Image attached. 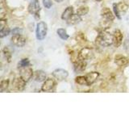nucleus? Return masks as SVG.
<instances>
[{"label": "nucleus", "mask_w": 129, "mask_h": 121, "mask_svg": "<svg viewBox=\"0 0 129 121\" xmlns=\"http://www.w3.org/2000/svg\"><path fill=\"white\" fill-rule=\"evenodd\" d=\"M11 33V29L8 26H6L3 29H0V38H4L5 36H7Z\"/></svg>", "instance_id": "25"}, {"label": "nucleus", "mask_w": 129, "mask_h": 121, "mask_svg": "<svg viewBox=\"0 0 129 121\" xmlns=\"http://www.w3.org/2000/svg\"><path fill=\"white\" fill-rule=\"evenodd\" d=\"M26 81L22 77L15 78L12 82V88L16 91H23L26 86Z\"/></svg>", "instance_id": "4"}, {"label": "nucleus", "mask_w": 129, "mask_h": 121, "mask_svg": "<svg viewBox=\"0 0 129 121\" xmlns=\"http://www.w3.org/2000/svg\"><path fill=\"white\" fill-rule=\"evenodd\" d=\"M86 66H87V63L86 60L77 58V60L74 62V69L75 72L77 73L83 72L86 69Z\"/></svg>", "instance_id": "11"}, {"label": "nucleus", "mask_w": 129, "mask_h": 121, "mask_svg": "<svg viewBox=\"0 0 129 121\" xmlns=\"http://www.w3.org/2000/svg\"><path fill=\"white\" fill-rule=\"evenodd\" d=\"M113 11H114V14L116 16L117 18L119 19H121V16H120V12L118 9V7H117V3H114L113 4Z\"/></svg>", "instance_id": "28"}, {"label": "nucleus", "mask_w": 129, "mask_h": 121, "mask_svg": "<svg viewBox=\"0 0 129 121\" xmlns=\"http://www.w3.org/2000/svg\"><path fill=\"white\" fill-rule=\"evenodd\" d=\"M113 35L106 32V30H103L95 39V42L97 44L103 47H109L113 44Z\"/></svg>", "instance_id": "1"}, {"label": "nucleus", "mask_w": 129, "mask_h": 121, "mask_svg": "<svg viewBox=\"0 0 129 121\" xmlns=\"http://www.w3.org/2000/svg\"><path fill=\"white\" fill-rule=\"evenodd\" d=\"M28 66H30V62L27 58H23L22 60H20L19 62L18 63V68L19 69L23 68V67H26Z\"/></svg>", "instance_id": "26"}, {"label": "nucleus", "mask_w": 129, "mask_h": 121, "mask_svg": "<svg viewBox=\"0 0 129 121\" xmlns=\"http://www.w3.org/2000/svg\"><path fill=\"white\" fill-rule=\"evenodd\" d=\"M101 16H102L103 19L111 20V21H113L115 18V14L107 7H104L102 9V11H101Z\"/></svg>", "instance_id": "13"}, {"label": "nucleus", "mask_w": 129, "mask_h": 121, "mask_svg": "<svg viewBox=\"0 0 129 121\" xmlns=\"http://www.w3.org/2000/svg\"><path fill=\"white\" fill-rule=\"evenodd\" d=\"M11 42L13 44H15L17 47H23L26 44V38L21 34H16L12 35L11 36Z\"/></svg>", "instance_id": "6"}, {"label": "nucleus", "mask_w": 129, "mask_h": 121, "mask_svg": "<svg viewBox=\"0 0 129 121\" xmlns=\"http://www.w3.org/2000/svg\"><path fill=\"white\" fill-rule=\"evenodd\" d=\"M52 76L58 81H63L66 79L69 76V73L67 70H64V69H56L53 72H52Z\"/></svg>", "instance_id": "8"}, {"label": "nucleus", "mask_w": 129, "mask_h": 121, "mask_svg": "<svg viewBox=\"0 0 129 121\" xmlns=\"http://www.w3.org/2000/svg\"><path fill=\"white\" fill-rule=\"evenodd\" d=\"M117 7H118V9H119V11L120 12V14H122V13L124 14L128 9V5L127 3H123V2L117 3Z\"/></svg>", "instance_id": "20"}, {"label": "nucleus", "mask_w": 129, "mask_h": 121, "mask_svg": "<svg viewBox=\"0 0 129 121\" xmlns=\"http://www.w3.org/2000/svg\"><path fill=\"white\" fill-rule=\"evenodd\" d=\"M56 86V81L53 78H47L41 86V90L44 92L51 91Z\"/></svg>", "instance_id": "9"}, {"label": "nucleus", "mask_w": 129, "mask_h": 121, "mask_svg": "<svg viewBox=\"0 0 129 121\" xmlns=\"http://www.w3.org/2000/svg\"><path fill=\"white\" fill-rule=\"evenodd\" d=\"M95 1H97V2H100V1H102V0H95Z\"/></svg>", "instance_id": "33"}, {"label": "nucleus", "mask_w": 129, "mask_h": 121, "mask_svg": "<svg viewBox=\"0 0 129 121\" xmlns=\"http://www.w3.org/2000/svg\"><path fill=\"white\" fill-rule=\"evenodd\" d=\"M7 26V21L6 19H0V29H3V27Z\"/></svg>", "instance_id": "30"}, {"label": "nucleus", "mask_w": 129, "mask_h": 121, "mask_svg": "<svg viewBox=\"0 0 129 121\" xmlns=\"http://www.w3.org/2000/svg\"><path fill=\"white\" fill-rule=\"evenodd\" d=\"M46 73L43 70H36L34 73V80L37 82H44L47 78Z\"/></svg>", "instance_id": "15"}, {"label": "nucleus", "mask_w": 129, "mask_h": 121, "mask_svg": "<svg viewBox=\"0 0 129 121\" xmlns=\"http://www.w3.org/2000/svg\"><path fill=\"white\" fill-rule=\"evenodd\" d=\"M19 74H20V77H22L26 82H28V81L32 78V76L34 75L33 70H32V69L31 68L30 66L20 68L19 69Z\"/></svg>", "instance_id": "5"}, {"label": "nucleus", "mask_w": 129, "mask_h": 121, "mask_svg": "<svg viewBox=\"0 0 129 121\" xmlns=\"http://www.w3.org/2000/svg\"><path fill=\"white\" fill-rule=\"evenodd\" d=\"M112 23V21L111 20H108V19H103V20L100 22L99 25L100 27L103 28V30H106L107 28L110 27V26L111 25Z\"/></svg>", "instance_id": "21"}, {"label": "nucleus", "mask_w": 129, "mask_h": 121, "mask_svg": "<svg viewBox=\"0 0 129 121\" xmlns=\"http://www.w3.org/2000/svg\"><path fill=\"white\" fill-rule=\"evenodd\" d=\"M81 21H82V18H81V16L78 15V14H74L66 22L69 25H76V24L79 23Z\"/></svg>", "instance_id": "17"}, {"label": "nucleus", "mask_w": 129, "mask_h": 121, "mask_svg": "<svg viewBox=\"0 0 129 121\" xmlns=\"http://www.w3.org/2000/svg\"><path fill=\"white\" fill-rule=\"evenodd\" d=\"M76 40H77V42H78V44H83L85 42H86V38H85V36L84 34L82 33H78V35H77L76 36Z\"/></svg>", "instance_id": "27"}, {"label": "nucleus", "mask_w": 129, "mask_h": 121, "mask_svg": "<svg viewBox=\"0 0 129 121\" xmlns=\"http://www.w3.org/2000/svg\"><path fill=\"white\" fill-rule=\"evenodd\" d=\"M88 12H89V7H86V6L80 7L79 8H78V10H77V14H78V15H80V16L86 15Z\"/></svg>", "instance_id": "23"}, {"label": "nucleus", "mask_w": 129, "mask_h": 121, "mask_svg": "<svg viewBox=\"0 0 129 121\" xmlns=\"http://www.w3.org/2000/svg\"><path fill=\"white\" fill-rule=\"evenodd\" d=\"M48 32V26L47 23L44 22H39L36 24V38L39 40H43L46 37Z\"/></svg>", "instance_id": "2"}, {"label": "nucleus", "mask_w": 129, "mask_h": 121, "mask_svg": "<svg viewBox=\"0 0 129 121\" xmlns=\"http://www.w3.org/2000/svg\"><path fill=\"white\" fill-rule=\"evenodd\" d=\"M123 33L121 32L119 29L115 30L114 33H113V44L115 48H119L123 43Z\"/></svg>", "instance_id": "10"}, {"label": "nucleus", "mask_w": 129, "mask_h": 121, "mask_svg": "<svg viewBox=\"0 0 129 121\" xmlns=\"http://www.w3.org/2000/svg\"><path fill=\"white\" fill-rule=\"evenodd\" d=\"M54 1H56V3H61L62 1H64V0H54Z\"/></svg>", "instance_id": "32"}, {"label": "nucleus", "mask_w": 129, "mask_h": 121, "mask_svg": "<svg viewBox=\"0 0 129 121\" xmlns=\"http://www.w3.org/2000/svg\"><path fill=\"white\" fill-rule=\"evenodd\" d=\"M73 15H74V7H68L63 11V13L61 15V19L63 20H66V21H67V20L70 19Z\"/></svg>", "instance_id": "16"}, {"label": "nucleus", "mask_w": 129, "mask_h": 121, "mask_svg": "<svg viewBox=\"0 0 129 121\" xmlns=\"http://www.w3.org/2000/svg\"><path fill=\"white\" fill-rule=\"evenodd\" d=\"M27 11L31 15H33L36 19H39L40 11V5L39 0H33L32 2H31L27 7Z\"/></svg>", "instance_id": "3"}, {"label": "nucleus", "mask_w": 129, "mask_h": 121, "mask_svg": "<svg viewBox=\"0 0 129 121\" xmlns=\"http://www.w3.org/2000/svg\"><path fill=\"white\" fill-rule=\"evenodd\" d=\"M12 35H16V34H21L22 33V29H20L19 27H15L11 31Z\"/></svg>", "instance_id": "31"}, {"label": "nucleus", "mask_w": 129, "mask_h": 121, "mask_svg": "<svg viewBox=\"0 0 129 121\" xmlns=\"http://www.w3.org/2000/svg\"><path fill=\"white\" fill-rule=\"evenodd\" d=\"M75 82L81 85V86H87V81L86 78V76H78L75 78Z\"/></svg>", "instance_id": "22"}, {"label": "nucleus", "mask_w": 129, "mask_h": 121, "mask_svg": "<svg viewBox=\"0 0 129 121\" xmlns=\"http://www.w3.org/2000/svg\"><path fill=\"white\" fill-rule=\"evenodd\" d=\"M115 62L117 66H127L128 64L129 60L125 56L116 55L115 56Z\"/></svg>", "instance_id": "14"}, {"label": "nucleus", "mask_w": 129, "mask_h": 121, "mask_svg": "<svg viewBox=\"0 0 129 121\" xmlns=\"http://www.w3.org/2000/svg\"><path fill=\"white\" fill-rule=\"evenodd\" d=\"M99 77V72H96V71H93L87 74L86 75V78L87 81V86H91V85L94 84L98 78Z\"/></svg>", "instance_id": "12"}, {"label": "nucleus", "mask_w": 129, "mask_h": 121, "mask_svg": "<svg viewBox=\"0 0 129 121\" xmlns=\"http://www.w3.org/2000/svg\"><path fill=\"white\" fill-rule=\"evenodd\" d=\"M8 87H9V80L3 79L0 82V90H1V92L7 90Z\"/></svg>", "instance_id": "24"}, {"label": "nucleus", "mask_w": 129, "mask_h": 121, "mask_svg": "<svg viewBox=\"0 0 129 121\" xmlns=\"http://www.w3.org/2000/svg\"><path fill=\"white\" fill-rule=\"evenodd\" d=\"M93 56V51L90 48H82L78 54V58L80 60H86L92 57Z\"/></svg>", "instance_id": "7"}, {"label": "nucleus", "mask_w": 129, "mask_h": 121, "mask_svg": "<svg viewBox=\"0 0 129 121\" xmlns=\"http://www.w3.org/2000/svg\"><path fill=\"white\" fill-rule=\"evenodd\" d=\"M43 4L45 8L50 9L51 7L52 6V0H43Z\"/></svg>", "instance_id": "29"}, {"label": "nucleus", "mask_w": 129, "mask_h": 121, "mask_svg": "<svg viewBox=\"0 0 129 121\" xmlns=\"http://www.w3.org/2000/svg\"><path fill=\"white\" fill-rule=\"evenodd\" d=\"M3 56L5 57V59L7 60L8 63H10L11 62V58H12V53L10 51V49L7 47H4L3 48Z\"/></svg>", "instance_id": "18"}, {"label": "nucleus", "mask_w": 129, "mask_h": 121, "mask_svg": "<svg viewBox=\"0 0 129 121\" xmlns=\"http://www.w3.org/2000/svg\"><path fill=\"white\" fill-rule=\"evenodd\" d=\"M56 33L60 36V39H62L64 40H66L69 38V35L64 28H58V29L56 30Z\"/></svg>", "instance_id": "19"}]
</instances>
